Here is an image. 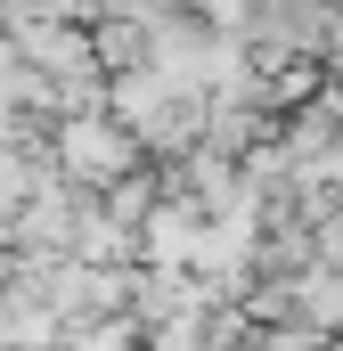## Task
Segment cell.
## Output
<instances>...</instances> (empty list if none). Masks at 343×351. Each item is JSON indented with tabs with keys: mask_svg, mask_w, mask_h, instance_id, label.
I'll use <instances>...</instances> for the list:
<instances>
[{
	"mask_svg": "<svg viewBox=\"0 0 343 351\" xmlns=\"http://www.w3.org/2000/svg\"><path fill=\"white\" fill-rule=\"evenodd\" d=\"M66 156H74L82 172H115V164H123V139L98 131V123H74V131H66Z\"/></svg>",
	"mask_w": 343,
	"mask_h": 351,
	"instance_id": "cell-1",
	"label": "cell"
}]
</instances>
